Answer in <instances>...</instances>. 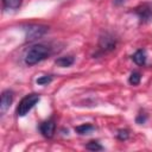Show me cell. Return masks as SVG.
Masks as SVG:
<instances>
[{
    "label": "cell",
    "instance_id": "1",
    "mask_svg": "<svg viewBox=\"0 0 152 152\" xmlns=\"http://www.w3.org/2000/svg\"><path fill=\"white\" fill-rule=\"evenodd\" d=\"M51 55V48L45 44H36L32 45L24 56V62L26 65H34L44 59H46Z\"/></svg>",
    "mask_w": 152,
    "mask_h": 152
},
{
    "label": "cell",
    "instance_id": "2",
    "mask_svg": "<svg viewBox=\"0 0 152 152\" xmlns=\"http://www.w3.org/2000/svg\"><path fill=\"white\" fill-rule=\"evenodd\" d=\"M40 100V95L39 94H28L26 96H24L21 99V101L19 102V104L17 106L15 113L18 116H25Z\"/></svg>",
    "mask_w": 152,
    "mask_h": 152
},
{
    "label": "cell",
    "instance_id": "3",
    "mask_svg": "<svg viewBox=\"0 0 152 152\" xmlns=\"http://www.w3.org/2000/svg\"><path fill=\"white\" fill-rule=\"evenodd\" d=\"M48 26L39 25V24H30L24 27L25 31V38L27 42H33L40 37H43L48 32Z\"/></svg>",
    "mask_w": 152,
    "mask_h": 152
},
{
    "label": "cell",
    "instance_id": "4",
    "mask_svg": "<svg viewBox=\"0 0 152 152\" xmlns=\"http://www.w3.org/2000/svg\"><path fill=\"white\" fill-rule=\"evenodd\" d=\"M118 39L108 32H104L99 38V49L101 52H110L116 48Z\"/></svg>",
    "mask_w": 152,
    "mask_h": 152
},
{
    "label": "cell",
    "instance_id": "5",
    "mask_svg": "<svg viewBox=\"0 0 152 152\" xmlns=\"http://www.w3.org/2000/svg\"><path fill=\"white\" fill-rule=\"evenodd\" d=\"M134 13L139 18L140 23L147 24L152 20V5L148 4V2L140 4L139 6H137L134 8Z\"/></svg>",
    "mask_w": 152,
    "mask_h": 152
},
{
    "label": "cell",
    "instance_id": "6",
    "mask_svg": "<svg viewBox=\"0 0 152 152\" xmlns=\"http://www.w3.org/2000/svg\"><path fill=\"white\" fill-rule=\"evenodd\" d=\"M55 128H56V125H55V121L52 119H49L46 121H43L40 125H39V131L42 133L43 137L50 139L53 137V133H55Z\"/></svg>",
    "mask_w": 152,
    "mask_h": 152
},
{
    "label": "cell",
    "instance_id": "7",
    "mask_svg": "<svg viewBox=\"0 0 152 152\" xmlns=\"http://www.w3.org/2000/svg\"><path fill=\"white\" fill-rule=\"evenodd\" d=\"M12 102H13V91L10 90V89L4 90L2 94H1V102H0V113H1V115L5 114V112L10 108Z\"/></svg>",
    "mask_w": 152,
    "mask_h": 152
},
{
    "label": "cell",
    "instance_id": "8",
    "mask_svg": "<svg viewBox=\"0 0 152 152\" xmlns=\"http://www.w3.org/2000/svg\"><path fill=\"white\" fill-rule=\"evenodd\" d=\"M132 59L135 64L138 65H145L146 64V52L142 49H139L134 52V55L132 56Z\"/></svg>",
    "mask_w": 152,
    "mask_h": 152
},
{
    "label": "cell",
    "instance_id": "9",
    "mask_svg": "<svg viewBox=\"0 0 152 152\" xmlns=\"http://www.w3.org/2000/svg\"><path fill=\"white\" fill-rule=\"evenodd\" d=\"M75 62V58L72 56H63V57H59L55 61V64L61 66V68H66V66H70L72 65Z\"/></svg>",
    "mask_w": 152,
    "mask_h": 152
},
{
    "label": "cell",
    "instance_id": "10",
    "mask_svg": "<svg viewBox=\"0 0 152 152\" xmlns=\"http://www.w3.org/2000/svg\"><path fill=\"white\" fill-rule=\"evenodd\" d=\"M93 131H95V126H93L91 124H83V125H80V126H76L75 127V132L78 133V134H81V135L89 134Z\"/></svg>",
    "mask_w": 152,
    "mask_h": 152
},
{
    "label": "cell",
    "instance_id": "11",
    "mask_svg": "<svg viewBox=\"0 0 152 152\" xmlns=\"http://www.w3.org/2000/svg\"><path fill=\"white\" fill-rule=\"evenodd\" d=\"M23 0H2V5L5 10H17L20 7Z\"/></svg>",
    "mask_w": 152,
    "mask_h": 152
},
{
    "label": "cell",
    "instance_id": "12",
    "mask_svg": "<svg viewBox=\"0 0 152 152\" xmlns=\"http://www.w3.org/2000/svg\"><path fill=\"white\" fill-rule=\"evenodd\" d=\"M140 81H141V75H140V72L133 71V72L129 75V78H128L129 84H132V86H138V84L140 83Z\"/></svg>",
    "mask_w": 152,
    "mask_h": 152
},
{
    "label": "cell",
    "instance_id": "13",
    "mask_svg": "<svg viewBox=\"0 0 152 152\" xmlns=\"http://www.w3.org/2000/svg\"><path fill=\"white\" fill-rule=\"evenodd\" d=\"M86 148L87 150H90V151H100V150H103V147L95 140H91L89 141L87 145H86Z\"/></svg>",
    "mask_w": 152,
    "mask_h": 152
},
{
    "label": "cell",
    "instance_id": "14",
    "mask_svg": "<svg viewBox=\"0 0 152 152\" xmlns=\"http://www.w3.org/2000/svg\"><path fill=\"white\" fill-rule=\"evenodd\" d=\"M52 81V76L51 75H45V76H40L37 78V84L39 86H45V84H49L50 82Z\"/></svg>",
    "mask_w": 152,
    "mask_h": 152
},
{
    "label": "cell",
    "instance_id": "15",
    "mask_svg": "<svg viewBox=\"0 0 152 152\" xmlns=\"http://www.w3.org/2000/svg\"><path fill=\"white\" fill-rule=\"evenodd\" d=\"M129 137V132L128 129H119L116 133V138L119 140H127Z\"/></svg>",
    "mask_w": 152,
    "mask_h": 152
},
{
    "label": "cell",
    "instance_id": "16",
    "mask_svg": "<svg viewBox=\"0 0 152 152\" xmlns=\"http://www.w3.org/2000/svg\"><path fill=\"white\" fill-rule=\"evenodd\" d=\"M146 119H147V116H146V114H139L138 116H137V119H135V121H137V124H144L145 121H146Z\"/></svg>",
    "mask_w": 152,
    "mask_h": 152
},
{
    "label": "cell",
    "instance_id": "17",
    "mask_svg": "<svg viewBox=\"0 0 152 152\" xmlns=\"http://www.w3.org/2000/svg\"><path fill=\"white\" fill-rule=\"evenodd\" d=\"M125 0H114V4H116V5H119V4H122Z\"/></svg>",
    "mask_w": 152,
    "mask_h": 152
}]
</instances>
